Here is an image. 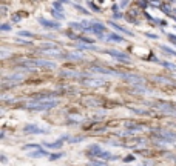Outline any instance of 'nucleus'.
<instances>
[{
	"label": "nucleus",
	"mask_w": 176,
	"mask_h": 166,
	"mask_svg": "<svg viewBox=\"0 0 176 166\" xmlns=\"http://www.w3.org/2000/svg\"><path fill=\"white\" fill-rule=\"evenodd\" d=\"M43 155H48L45 151H42V149H39V151H36V152H31L30 154V157H43Z\"/></svg>",
	"instance_id": "obj_1"
},
{
	"label": "nucleus",
	"mask_w": 176,
	"mask_h": 166,
	"mask_svg": "<svg viewBox=\"0 0 176 166\" xmlns=\"http://www.w3.org/2000/svg\"><path fill=\"white\" fill-rule=\"evenodd\" d=\"M40 23L45 25V26H51V28H57L59 25L57 23H51V22H45V18H40Z\"/></svg>",
	"instance_id": "obj_2"
},
{
	"label": "nucleus",
	"mask_w": 176,
	"mask_h": 166,
	"mask_svg": "<svg viewBox=\"0 0 176 166\" xmlns=\"http://www.w3.org/2000/svg\"><path fill=\"white\" fill-rule=\"evenodd\" d=\"M63 155H65L63 152H62V154H60V152H59V154H53V155L50 157V160H56V159H60V157H63Z\"/></svg>",
	"instance_id": "obj_3"
}]
</instances>
